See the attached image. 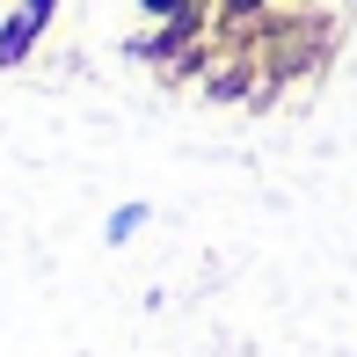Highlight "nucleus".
Instances as JSON below:
<instances>
[{
	"label": "nucleus",
	"mask_w": 357,
	"mask_h": 357,
	"mask_svg": "<svg viewBox=\"0 0 357 357\" xmlns=\"http://www.w3.org/2000/svg\"><path fill=\"white\" fill-rule=\"evenodd\" d=\"M44 15H52V0H22V15H15V22L0 29V66H15V59L29 52V37L44 29Z\"/></svg>",
	"instance_id": "obj_1"
},
{
	"label": "nucleus",
	"mask_w": 357,
	"mask_h": 357,
	"mask_svg": "<svg viewBox=\"0 0 357 357\" xmlns=\"http://www.w3.org/2000/svg\"><path fill=\"white\" fill-rule=\"evenodd\" d=\"M139 219H146V212H117V219H109V241H132V234H139Z\"/></svg>",
	"instance_id": "obj_2"
},
{
	"label": "nucleus",
	"mask_w": 357,
	"mask_h": 357,
	"mask_svg": "<svg viewBox=\"0 0 357 357\" xmlns=\"http://www.w3.org/2000/svg\"><path fill=\"white\" fill-rule=\"evenodd\" d=\"M146 8H153V15H183V0H146Z\"/></svg>",
	"instance_id": "obj_3"
},
{
	"label": "nucleus",
	"mask_w": 357,
	"mask_h": 357,
	"mask_svg": "<svg viewBox=\"0 0 357 357\" xmlns=\"http://www.w3.org/2000/svg\"><path fill=\"white\" fill-rule=\"evenodd\" d=\"M226 8H234V15H248V8H263V0H226Z\"/></svg>",
	"instance_id": "obj_4"
}]
</instances>
